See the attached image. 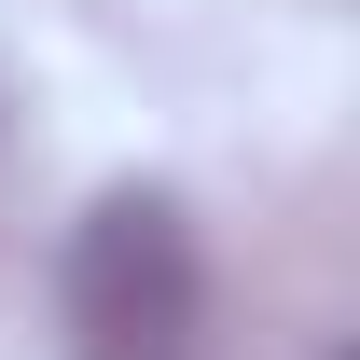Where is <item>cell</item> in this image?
Segmentation results:
<instances>
[{
	"instance_id": "cell-1",
	"label": "cell",
	"mask_w": 360,
	"mask_h": 360,
	"mask_svg": "<svg viewBox=\"0 0 360 360\" xmlns=\"http://www.w3.org/2000/svg\"><path fill=\"white\" fill-rule=\"evenodd\" d=\"M208 319V264L167 194H111L70 236V360H180Z\"/></svg>"
}]
</instances>
